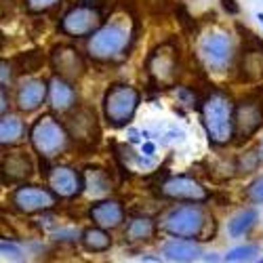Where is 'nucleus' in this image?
Segmentation results:
<instances>
[{
	"instance_id": "obj_34",
	"label": "nucleus",
	"mask_w": 263,
	"mask_h": 263,
	"mask_svg": "<svg viewBox=\"0 0 263 263\" xmlns=\"http://www.w3.org/2000/svg\"><path fill=\"white\" fill-rule=\"evenodd\" d=\"M143 154H145V156H152V154H154V145H152V143H145V145H143Z\"/></svg>"
},
{
	"instance_id": "obj_28",
	"label": "nucleus",
	"mask_w": 263,
	"mask_h": 263,
	"mask_svg": "<svg viewBox=\"0 0 263 263\" xmlns=\"http://www.w3.org/2000/svg\"><path fill=\"white\" fill-rule=\"evenodd\" d=\"M257 166H259V154H257V149H251V152H247V154H242V156L238 158L236 171L247 175V173L257 171Z\"/></svg>"
},
{
	"instance_id": "obj_8",
	"label": "nucleus",
	"mask_w": 263,
	"mask_h": 263,
	"mask_svg": "<svg viewBox=\"0 0 263 263\" xmlns=\"http://www.w3.org/2000/svg\"><path fill=\"white\" fill-rule=\"evenodd\" d=\"M200 59L211 70H226L234 59V45L226 32H206L198 45Z\"/></svg>"
},
{
	"instance_id": "obj_24",
	"label": "nucleus",
	"mask_w": 263,
	"mask_h": 263,
	"mask_svg": "<svg viewBox=\"0 0 263 263\" xmlns=\"http://www.w3.org/2000/svg\"><path fill=\"white\" fill-rule=\"evenodd\" d=\"M80 245L89 251V253H103L112 247V238L105 232V228H86L82 234H80Z\"/></svg>"
},
{
	"instance_id": "obj_15",
	"label": "nucleus",
	"mask_w": 263,
	"mask_h": 263,
	"mask_svg": "<svg viewBox=\"0 0 263 263\" xmlns=\"http://www.w3.org/2000/svg\"><path fill=\"white\" fill-rule=\"evenodd\" d=\"M47 97H49V82L42 78H28L21 82V86L17 89L15 103L21 112L30 114L45 103Z\"/></svg>"
},
{
	"instance_id": "obj_2",
	"label": "nucleus",
	"mask_w": 263,
	"mask_h": 263,
	"mask_svg": "<svg viewBox=\"0 0 263 263\" xmlns=\"http://www.w3.org/2000/svg\"><path fill=\"white\" fill-rule=\"evenodd\" d=\"M130 40H133V28L128 21H124V17H118L114 21H107L95 34H91L86 49L97 61H112L128 49Z\"/></svg>"
},
{
	"instance_id": "obj_13",
	"label": "nucleus",
	"mask_w": 263,
	"mask_h": 263,
	"mask_svg": "<svg viewBox=\"0 0 263 263\" xmlns=\"http://www.w3.org/2000/svg\"><path fill=\"white\" fill-rule=\"evenodd\" d=\"M51 65H53L55 76H61V78L70 80V82H78L86 72V65H84V59H82L80 51L70 47V45L53 47Z\"/></svg>"
},
{
	"instance_id": "obj_33",
	"label": "nucleus",
	"mask_w": 263,
	"mask_h": 263,
	"mask_svg": "<svg viewBox=\"0 0 263 263\" xmlns=\"http://www.w3.org/2000/svg\"><path fill=\"white\" fill-rule=\"evenodd\" d=\"M221 5H223V9H226L230 15H238V13H240V7L236 5V0H221Z\"/></svg>"
},
{
	"instance_id": "obj_16",
	"label": "nucleus",
	"mask_w": 263,
	"mask_h": 263,
	"mask_svg": "<svg viewBox=\"0 0 263 263\" xmlns=\"http://www.w3.org/2000/svg\"><path fill=\"white\" fill-rule=\"evenodd\" d=\"M247 40L251 45H245L242 51V63H240V78L247 82H259L263 80V53L261 42L255 38V34L249 32Z\"/></svg>"
},
{
	"instance_id": "obj_6",
	"label": "nucleus",
	"mask_w": 263,
	"mask_h": 263,
	"mask_svg": "<svg viewBox=\"0 0 263 263\" xmlns=\"http://www.w3.org/2000/svg\"><path fill=\"white\" fill-rule=\"evenodd\" d=\"M101 26H103V11L95 5H76L59 21V30L72 38L91 36Z\"/></svg>"
},
{
	"instance_id": "obj_36",
	"label": "nucleus",
	"mask_w": 263,
	"mask_h": 263,
	"mask_svg": "<svg viewBox=\"0 0 263 263\" xmlns=\"http://www.w3.org/2000/svg\"><path fill=\"white\" fill-rule=\"evenodd\" d=\"M204 261H217V257L215 255H209V257H204Z\"/></svg>"
},
{
	"instance_id": "obj_4",
	"label": "nucleus",
	"mask_w": 263,
	"mask_h": 263,
	"mask_svg": "<svg viewBox=\"0 0 263 263\" xmlns=\"http://www.w3.org/2000/svg\"><path fill=\"white\" fill-rule=\"evenodd\" d=\"M209 217L204 213V209L198 202H192V204H183L168 211L162 221L160 228L162 232L175 236V238H204V228H206Z\"/></svg>"
},
{
	"instance_id": "obj_7",
	"label": "nucleus",
	"mask_w": 263,
	"mask_h": 263,
	"mask_svg": "<svg viewBox=\"0 0 263 263\" xmlns=\"http://www.w3.org/2000/svg\"><path fill=\"white\" fill-rule=\"evenodd\" d=\"M145 70L152 82L158 86H171L177 80V70H179V59H177V49L173 42H164V45L156 47L149 53L145 61Z\"/></svg>"
},
{
	"instance_id": "obj_37",
	"label": "nucleus",
	"mask_w": 263,
	"mask_h": 263,
	"mask_svg": "<svg viewBox=\"0 0 263 263\" xmlns=\"http://www.w3.org/2000/svg\"><path fill=\"white\" fill-rule=\"evenodd\" d=\"M257 19H259L261 24H263V13H257Z\"/></svg>"
},
{
	"instance_id": "obj_20",
	"label": "nucleus",
	"mask_w": 263,
	"mask_h": 263,
	"mask_svg": "<svg viewBox=\"0 0 263 263\" xmlns=\"http://www.w3.org/2000/svg\"><path fill=\"white\" fill-rule=\"evenodd\" d=\"M162 255L166 261L187 263V261H196L202 253L200 247L194 242V238H175L162 247Z\"/></svg>"
},
{
	"instance_id": "obj_27",
	"label": "nucleus",
	"mask_w": 263,
	"mask_h": 263,
	"mask_svg": "<svg viewBox=\"0 0 263 263\" xmlns=\"http://www.w3.org/2000/svg\"><path fill=\"white\" fill-rule=\"evenodd\" d=\"M257 255H259V249L255 245H245V247H236V249L228 251L226 261H232V263H236V261H253Z\"/></svg>"
},
{
	"instance_id": "obj_9",
	"label": "nucleus",
	"mask_w": 263,
	"mask_h": 263,
	"mask_svg": "<svg viewBox=\"0 0 263 263\" xmlns=\"http://www.w3.org/2000/svg\"><path fill=\"white\" fill-rule=\"evenodd\" d=\"M70 130V137L84 147H95L101 139V130H99V122L97 116L91 107L86 105H76V109L72 107L68 112V122H65Z\"/></svg>"
},
{
	"instance_id": "obj_3",
	"label": "nucleus",
	"mask_w": 263,
	"mask_h": 263,
	"mask_svg": "<svg viewBox=\"0 0 263 263\" xmlns=\"http://www.w3.org/2000/svg\"><path fill=\"white\" fill-rule=\"evenodd\" d=\"M70 130L65 124H61L53 114H42L34 120L30 128V141L34 149L40 154V158H55L63 154L70 145Z\"/></svg>"
},
{
	"instance_id": "obj_22",
	"label": "nucleus",
	"mask_w": 263,
	"mask_h": 263,
	"mask_svg": "<svg viewBox=\"0 0 263 263\" xmlns=\"http://www.w3.org/2000/svg\"><path fill=\"white\" fill-rule=\"evenodd\" d=\"M156 234V223L149 217H133L124 230V238L128 242H145Z\"/></svg>"
},
{
	"instance_id": "obj_30",
	"label": "nucleus",
	"mask_w": 263,
	"mask_h": 263,
	"mask_svg": "<svg viewBox=\"0 0 263 263\" xmlns=\"http://www.w3.org/2000/svg\"><path fill=\"white\" fill-rule=\"evenodd\" d=\"M59 5V0H26V9L30 13H45Z\"/></svg>"
},
{
	"instance_id": "obj_5",
	"label": "nucleus",
	"mask_w": 263,
	"mask_h": 263,
	"mask_svg": "<svg viewBox=\"0 0 263 263\" xmlns=\"http://www.w3.org/2000/svg\"><path fill=\"white\" fill-rule=\"evenodd\" d=\"M137 107H139V91L130 84H124V82L112 84L103 95L105 120L116 128L126 126L133 120Z\"/></svg>"
},
{
	"instance_id": "obj_1",
	"label": "nucleus",
	"mask_w": 263,
	"mask_h": 263,
	"mask_svg": "<svg viewBox=\"0 0 263 263\" xmlns=\"http://www.w3.org/2000/svg\"><path fill=\"white\" fill-rule=\"evenodd\" d=\"M234 112L236 105L223 91H211L200 105L204 130L215 145H226L234 137Z\"/></svg>"
},
{
	"instance_id": "obj_17",
	"label": "nucleus",
	"mask_w": 263,
	"mask_h": 263,
	"mask_svg": "<svg viewBox=\"0 0 263 263\" xmlns=\"http://www.w3.org/2000/svg\"><path fill=\"white\" fill-rule=\"evenodd\" d=\"M3 175L5 181H28L34 175V164L32 158L26 154V152H9V154L3 158Z\"/></svg>"
},
{
	"instance_id": "obj_26",
	"label": "nucleus",
	"mask_w": 263,
	"mask_h": 263,
	"mask_svg": "<svg viewBox=\"0 0 263 263\" xmlns=\"http://www.w3.org/2000/svg\"><path fill=\"white\" fill-rule=\"evenodd\" d=\"M257 223V213L253 211V209H247V211H240L232 221H230V226H228V230H230V236L232 238H240V236H245V234H249L251 230H253V226Z\"/></svg>"
},
{
	"instance_id": "obj_32",
	"label": "nucleus",
	"mask_w": 263,
	"mask_h": 263,
	"mask_svg": "<svg viewBox=\"0 0 263 263\" xmlns=\"http://www.w3.org/2000/svg\"><path fill=\"white\" fill-rule=\"evenodd\" d=\"M0 68H3V86L7 89V84H9V80H11V74H13V63H9L7 59H3V63H0Z\"/></svg>"
},
{
	"instance_id": "obj_31",
	"label": "nucleus",
	"mask_w": 263,
	"mask_h": 263,
	"mask_svg": "<svg viewBox=\"0 0 263 263\" xmlns=\"http://www.w3.org/2000/svg\"><path fill=\"white\" fill-rule=\"evenodd\" d=\"M0 249H3V259H13V261H21L24 257H21V249L13 242H9V240H3L0 242Z\"/></svg>"
},
{
	"instance_id": "obj_29",
	"label": "nucleus",
	"mask_w": 263,
	"mask_h": 263,
	"mask_svg": "<svg viewBox=\"0 0 263 263\" xmlns=\"http://www.w3.org/2000/svg\"><path fill=\"white\" fill-rule=\"evenodd\" d=\"M247 200L253 204H261L263 202V177H257L249 187H247Z\"/></svg>"
},
{
	"instance_id": "obj_14",
	"label": "nucleus",
	"mask_w": 263,
	"mask_h": 263,
	"mask_svg": "<svg viewBox=\"0 0 263 263\" xmlns=\"http://www.w3.org/2000/svg\"><path fill=\"white\" fill-rule=\"evenodd\" d=\"M47 181L49 187L59 196V198H76V196L84 190V177L72 166L65 164H55L47 171Z\"/></svg>"
},
{
	"instance_id": "obj_12",
	"label": "nucleus",
	"mask_w": 263,
	"mask_h": 263,
	"mask_svg": "<svg viewBox=\"0 0 263 263\" xmlns=\"http://www.w3.org/2000/svg\"><path fill=\"white\" fill-rule=\"evenodd\" d=\"M158 192L162 198H168V200H185V202L209 200L206 187L200 181H196L194 177H187V175H173V177H166L158 185Z\"/></svg>"
},
{
	"instance_id": "obj_11",
	"label": "nucleus",
	"mask_w": 263,
	"mask_h": 263,
	"mask_svg": "<svg viewBox=\"0 0 263 263\" xmlns=\"http://www.w3.org/2000/svg\"><path fill=\"white\" fill-rule=\"evenodd\" d=\"M263 126V103L259 97H247L236 105L234 112V137L238 141L251 139Z\"/></svg>"
},
{
	"instance_id": "obj_23",
	"label": "nucleus",
	"mask_w": 263,
	"mask_h": 263,
	"mask_svg": "<svg viewBox=\"0 0 263 263\" xmlns=\"http://www.w3.org/2000/svg\"><path fill=\"white\" fill-rule=\"evenodd\" d=\"M26 135V126L21 122L19 116L15 114H3L0 120V143L3 145H15L24 139Z\"/></svg>"
},
{
	"instance_id": "obj_18",
	"label": "nucleus",
	"mask_w": 263,
	"mask_h": 263,
	"mask_svg": "<svg viewBox=\"0 0 263 263\" xmlns=\"http://www.w3.org/2000/svg\"><path fill=\"white\" fill-rule=\"evenodd\" d=\"M93 223L105 230H116L124 221V209L118 200H99L89 211Z\"/></svg>"
},
{
	"instance_id": "obj_19",
	"label": "nucleus",
	"mask_w": 263,
	"mask_h": 263,
	"mask_svg": "<svg viewBox=\"0 0 263 263\" xmlns=\"http://www.w3.org/2000/svg\"><path fill=\"white\" fill-rule=\"evenodd\" d=\"M74 82L65 80L61 76H55L49 82V101L51 107L59 114L70 112L72 107H76V91H74Z\"/></svg>"
},
{
	"instance_id": "obj_21",
	"label": "nucleus",
	"mask_w": 263,
	"mask_h": 263,
	"mask_svg": "<svg viewBox=\"0 0 263 263\" xmlns=\"http://www.w3.org/2000/svg\"><path fill=\"white\" fill-rule=\"evenodd\" d=\"M82 177H84V192L91 194L93 198L105 196V194H109V190H112V179H109V175L99 166L84 168Z\"/></svg>"
},
{
	"instance_id": "obj_25",
	"label": "nucleus",
	"mask_w": 263,
	"mask_h": 263,
	"mask_svg": "<svg viewBox=\"0 0 263 263\" xmlns=\"http://www.w3.org/2000/svg\"><path fill=\"white\" fill-rule=\"evenodd\" d=\"M45 63V55L40 51H28V53H19L13 61V68L17 74H32L42 68Z\"/></svg>"
},
{
	"instance_id": "obj_35",
	"label": "nucleus",
	"mask_w": 263,
	"mask_h": 263,
	"mask_svg": "<svg viewBox=\"0 0 263 263\" xmlns=\"http://www.w3.org/2000/svg\"><path fill=\"white\" fill-rule=\"evenodd\" d=\"M128 139L133 143H137L139 141V133H137V130H128Z\"/></svg>"
},
{
	"instance_id": "obj_10",
	"label": "nucleus",
	"mask_w": 263,
	"mask_h": 263,
	"mask_svg": "<svg viewBox=\"0 0 263 263\" xmlns=\"http://www.w3.org/2000/svg\"><path fill=\"white\" fill-rule=\"evenodd\" d=\"M57 198L59 196L51 187L47 190L38 185H19L11 196V202L19 213L36 215V213L51 211L57 204Z\"/></svg>"
}]
</instances>
